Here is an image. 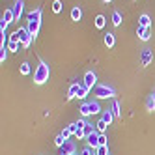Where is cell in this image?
Wrapping results in <instances>:
<instances>
[{
  "label": "cell",
  "mask_w": 155,
  "mask_h": 155,
  "mask_svg": "<svg viewBox=\"0 0 155 155\" xmlns=\"http://www.w3.org/2000/svg\"><path fill=\"white\" fill-rule=\"evenodd\" d=\"M49 75H51L49 65H47L45 62H39L38 69L34 71V82H36V84H43V82H47V81H49Z\"/></svg>",
  "instance_id": "6da1fadb"
},
{
  "label": "cell",
  "mask_w": 155,
  "mask_h": 155,
  "mask_svg": "<svg viewBox=\"0 0 155 155\" xmlns=\"http://www.w3.org/2000/svg\"><path fill=\"white\" fill-rule=\"evenodd\" d=\"M94 95L97 97V99H112L114 95H116V90L112 86H108V84H97L95 88H94Z\"/></svg>",
  "instance_id": "7a4b0ae2"
},
{
  "label": "cell",
  "mask_w": 155,
  "mask_h": 155,
  "mask_svg": "<svg viewBox=\"0 0 155 155\" xmlns=\"http://www.w3.org/2000/svg\"><path fill=\"white\" fill-rule=\"evenodd\" d=\"M79 110H81V114H82V116H92V114H99V112H101V105H99L97 101L82 103Z\"/></svg>",
  "instance_id": "3957f363"
},
{
  "label": "cell",
  "mask_w": 155,
  "mask_h": 155,
  "mask_svg": "<svg viewBox=\"0 0 155 155\" xmlns=\"http://www.w3.org/2000/svg\"><path fill=\"white\" fill-rule=\"evenodd\" d=\"M19 41H21V45H23V49H28L30 47V43L34 41V38H32V34L28 32V28H19Z\"/></svg>",
  "instance_id": "277c9868"
},
{
  "label": "cell",
  "mask_w": 155,
  "mask_h": 155,
  "mask_svg": "<svg viewBox=\"0 0 155 155\" xmlns=\"http://www.w3.org/2000/svg\"><path fill=\"white\" fill-rule=\"evenodd\" d=\"M82 84L88 88V90H92V88H95V84H97V77H95V73H94V71H88V73L84 75V81H82Z\"/></svg>",
  "instance_id": "5b68a950"
},
{
  "label": "cell",
  "mask_w": 155,
  "mask_h": 155,
  "mask_svg": "<svg viewBox=\"0 0 155 155\" xmlns=\"http://www.w3.org/2000/svg\"><path fill=\"white\" fill-rule=\"evenodd\" d=\"M73 153H77L75 142L73 140H65V144L60 148V155H73Z\"/></svg>",
  "instance_id": "8992f818"
},
{
  "label": "cell",
  "mask_w": 155,
  "mask_h": 155,
  "mask_svg": "<svg viewBox=\"0 0 155 155\" xmlns=\"http://www.w3.org/2000/svg\"><path fill=\"white\" fill-rule=\"evenodd\" d=\"M137 36H138L142 41H148V39L151 38V26H140V25H138V28H137Z\"/></svg>",
  "instance_id": "52a82bcc"
},
{
  "label": "cell",
  "mask_w": 155,
  "mask_h": 155,
  "mask_svg": "<svg viewBox=\"0 0 155 155\" xmlns=\"http://www.w3.org/2000/svg\"><path fill=\"white\" fill-rule=\"evenodd\" d=\"M13 15H15V21L21 19V15H23V9H25V0H15V4H13Z\"/></svg>",
  "instance_id": "ba28073f"
},
{
  "label": "cell",
  "mask_w": 155,
  "mask_h": 155,
  "mask_svg": "<svg viewBox=\"0 0 155 155\" xmlns=\"http://www.w3.org/2000/svg\"><path fill=\"white\" fill-rule=\"evenodd\" d=\"M151 60H153V51H151V49H144V51H142V56H140L142 65L146 68V65L151 64Z\"/></svg>",
  "instance_id": "9c48e42d"
},
{
  "label": "cell",
  "mask_w": 155,
  "mask_h": 155,
  "mask_svg": "<svg viewBox=\"0 0 155 155\" xmlns=\"http://www.w3.org/2000/svg\"><path fill=\"white\" fill-rule=\"evenodd\" d=\"M86 142H88V146H90V148H97L99 146V133L95 131V133H92V135H88L86 137Z\"/></svg>",
  "instance_id": "30bf717a"
},
{
  "label": "cell",
  "mask_w": 155,
  "mask_h": 155,
  "mask_svg": "<svg viewBox=\"0 0 155 155\" xmlns=\"http://www.w3.org/2000/svg\"><path fill=\"white\" fill-rule=\"evenodd\" d=\"M39 26H41V21H32V23H28V26H26L34 39H36V36H38V32H39Z\"/></svg>",
  "instance_id": "8fae6325"
},
{
  "label": "cell",
  "mask_w": 155,
  "mask_h": 155,
  "mask_svg": "<svg viewBox=\"0 0 155 155\" xmlns=\"http://www.w3.org/2000/svg\"><path fill=\"white\" fill-rule=\"evenodd\" d=\"M41 15H43L41 8H38V9H32V12L26 15V19H28V23H32V21H41Z\"/></svg>",
  "instance_id": "7c38bea8"
},
{
  "label": "cell",
  "mask_w": 155,
  "mask_h": 155,
  "mask_svg": "<svg viewBox=\"0 0 155 155\" xmlns=\"http://www.w3.org/2000/svg\"><path fill=\"white\" fill-rule=\"evenodd\" d=\"M81 86H82V84H79V82L71 84V86H69V90H68V99H75L77 94H79V90H81Z\"/></svg>",
  "instance_id": "4fadbf2b"
},
{
  "label": "cell",
  "mask_w": 155,
  "mask_h": 155,
  "mask_svg": "<svg viewBox=\"0 0 155 155\" xmlns=\"http://www.w3.org/2000/svg\"><path fill=\"white\" fill-rule=\"evenodd\" d=\"M110 112L114 114V118H121V110H120V103L116 101V99H114V101H112V105H110Z\"/></svg>",
  "instance_id": "5bb4252c"
},
{
  "label": "cell",
  "mask_w": 155,
  "mask_h": 155,
  "mask_svg": "<svg viewBox=\"0 0 155 155\" xmlns=\"http://www.w3.org/2000/svg\"><path fill=\"white\" fill-rule=\"evenodd\" d=\"M2 21H6L8 25H9V23H13V21H15V15H13V9H6V12H4V17H2Z\"/></svg>",
  "instance_id": "9a60e30c"
},
{
  "label": "cell",
  "mask_w": 155,
  "mask_h": 155,
  "mask_svg": "<svg viewBox=\"0 0 155 155\" xmlns=\"http://www.w3.org/2000/svg\"><path fill=\"white\" fill-rule=\"evenodd\" d=\"M138 25H140V26H151V19H150V15L142 13L140 19H138Z\"/></svg>",
  "instance_id": "2e32d148"
},
{
  "label": "cell",
  "mask_w": 155,
  "mask_h": 155,
  "mask_svg": "<svg viewBox=\"0 0 155 155\" xmlns=\"http://www.w3.org/2000/svg\"><path fill=\"white\" fill-rule=\"evenodd\" d=\"M107 127H108V124H107L105 120H99L97 124H95V129H97V133H101V135H103V133L107 131Z\"/></svg>",
  "instance_id": "e0dca14e"
},
{
  "label": "cell",
  "mask_w": 155,
  "mask_h": 155,
  "mask_svg": "<svg viewBox=\"0 0 155 155\" xmlns=\"http://www.w3.org/2000/svg\"><path fill=\"white\" fill-rule=\"evenodd\" d=\"M114 43H116V39H114V34H105V45L107 47H114Z\"/></svg>",
  "instance_id": "ac0fdd59"
},
{
  "label": "cell",
  "mask_w": 155,
  "mask_h": 155,
  "mask_svg": "<svg viewBox=\"0 0 155 155\" xmlns=\"http://www.w3.org/2000/svg\"><path fill=\"white\" fill-rule=\"evenodd\" d=\"M71 19H73V21H81V19H82L81 8H73V9H71Z\"/></svg>",
  "instance_id": "d6986e66"
},
{
  "label": "cell",
  "mask_w": 155,
  "mask_h": 155,
  "mask_svg": "<svg viewBox=\"0 0 155 155\" xmlns=\"http://www.w3.org/2000/svg\"><path fill=\"white\" fill-rule=\"evenodd\" d=\"M146 110H148V112H153V110H155V99L151 95L146 99Z\"/></svg>",
  "instance_id": "ffe728a7"
},
{
  "label": "cell",
  "mask_w": 155,
  "mask_h": 155,
  "mask_svg": "<svg viewBox=\"0 0 155 155\" xmlns=\"http://www.w3.org/2000/svg\"><path fill=\"white\" fill-rule=\"evenodd\" d=\"M19 71H21V75H30V71H32V69H30V64H28V62H23V64H21V69H19Z\"/></svg>",
  "instance_id": "44dd1931"
},
{
  "label": "cell",
  "mask_w": 155,
  "mask_h": 155,
  "mask_svg": "<svg viewBox=\"0 0 155 155\" xmlns=\"http://www.w3.org/2000/svg\"><path fill=\"white\" fill-rule=\"evenodd\" d=\"M105 25H107V19H105L103 15H97V17H95V26H97V28H103Z\"/></svg>",
  "instance_id": "7402d4cb"
},
{
  "label": "cell",
  "mask_w": 155,
  "mask_h": 155,
  "mask_svg": "<svg viewBox=\"0 0 155 155\" xmlns=\"http://www.w3.org/2000/svg\"><path fill=\"white\" fill-rule=\"evenodd\" d=\"M19 47H23V45H21L19 41H8V49H9V51L17 52V51H19Z\"/></svg>",
  "instance_id": "603a6c76"
},
{
  "label": "cell",
  "mask_w": 155,
  "mask_h": 155,
  "mask_svg": "<svg viewBox=\"0 0 155 155\" xmlns=\"http://www.w3.org/2000/svg\"><path fill=\"white\" fill-rule=\"evenodd\" d=\"M8 45H0V62L4 64V60H6V56H8Z\"/></svg>",
  "instance_id": "cb8c5ba5"
},
{
  "label": "cell",
  "mask_w": 155,
  "mask_h": 155,
  "mask_svg": "<svg viewBox=\"0 0 155 155\" xmlns=\"http://www.w3.org/2000/svg\"><path fill=\"white\" fill-rule=\"evenodd\" d=\"M112 25L114 26H120L121 25V15H120V12H114L112 13Z\"/></svg>",
  "instance_id": "d4e9b609"
},
{
  "label": "cell",
  "mask_w": 155,
  "mask_h": 155,
  "mask_svg": "<svg viewBox=\"0 0 155 155\" xmlns=\"http://www.w3.org/2000/svg\"><path fill=\"white\" fill-rule=\"evenodd\" d=\"M94 151L95 155H108V146H97Z\"/></svg>",
  "instance_id": "484cf974"
},
{
  "label": "cell",
  "mask_w": 155,
  "mask_h": 155,
  "mask_svg": "<svg viewBox=\"0 0 155 155\" xmlns=\"http://www.w3.org/2000/svg\"><path fill=\"white\" fill-rule=\"evenodd\" d=\"M101 120H105V121H107V124L110 125V121H112V120H114V114H112V112H110V110H105V112H103V118H101Z\"/></svg>",
  "instance_id": "4316f807"
},
{
  "label": "cell",
  "mask_w": 155,
  "mask_h": 155,
  "mask_svg": "<svg viewBox=\"0 0 155 155\" xmlns=\"http://www.w3.org/2000/svg\"><path fill=\"white\" fill-rule=\"evenodd\" d=\"M88 92H90V90H88V88L82 84V86H81V90H79V94H77V97H79V99H84V97L88 95Z\"/></svg>",
  "instance_id": "83f0119b"
},
{
  "label": "cell",
  "mask_w": 155,
  "mask_h": 155,
  "mask_svg": "<svg viewBox=\"0 0 155 155\" xmlns=\"http://www.w3.org/2000/svg\"><path fill=\"white\" fill-rule=\"evenodd\" d=\"M52 12L54 13H60L62 12V2H60V0H54V2H52Z\"/></svg>",
  "instance_id": "f1b7e54d"
},
{
  "label": "cell",
  "mask_w": 155,
  "mask_h": 155,
  "mask_svg": "<svg viewBox=\"0 0 155 155\" xmlns=\"http://www.w3.org/2000/svg\"><path fill=\"white\" fill-rule=\"evenodd\" d=\"M95 131H97V129H95L92 124H86V127H84V133H86V137H88V135H92V133H95Z\"/></svg>",
  "instance_id": "f546056e"
},
{
  "label": "cell",
  "mask_w": 155,
  "mask_h": 155,
  "mask_svg": "<svg viewBox=\"0 0 155 155\" xmlns=\"http://www.w3.org/2000/svg\"><path fill=\"white\" fill-rule=\"evenodd\" d=\"M60 135H62V137H64V138H65V140H69V137H71V135H73V131H71V129H69V127H65V129H64V131H62V133H60Z\"/></svg>",
  "instance_id": "4dcf8cb0"
},
{
  "label": "cell",
  "mask_w": 155,
  "mask_h": 155,
  "mask_svg": "<svg viewBox=\"0 0 155 155\" xmlns=\"http://www.w3.org/2000/svg\"><path fill=\"white\" fill-rule=\"evenodd\" d=\"M54 144H56V146H58V148H62V146H64V144H65V138H64L62 135H58L56 138H54Z\"/></svg>",
  "instance_id": "1f68e13d"
},
{
  "label": "cell",
  "mask_w": 155,
  "mask_h": 155,
  "mask_svg": "<svg viewBox=\"0 0 155 155\" xmlns=\"http://www.w3.org/2000/svg\"><path fill=\"white\" fill-rule=\"evenodd\" d=\"M75 137L79 138V140H81V138H86V133H84V127H82V129H79V131H77V133H75Z\"/></svg>",
  "instance_id": "d6a6232c"
},
{
  "label": "cell",
  "mask_w": 155,
  "mask_h": 155,
  "mask_svg": "<svg viewBox=\"0 0 155 155\" xmlns=\"http://www.w3.org/2000/svg\"><path fill=\"white\" fill-rule=\"evenodd\" d=\"M99 146H107V137H105V133H103V135L99 133Z\"/></svg>",
  "instance_id": "836d02e7"
},
{
  "label": "cell",
  "mask_w": 155,
  "mask_h": 155,
  "mask_svg": "<svg viewBox=\"0 0 155 155\" xmlns=\"http://www.w3.org/2000/svg\"><path fill=\"white\" fill-rule=\"evenodd\" d=\"M94 153H95V151H92V148H90V146L84 148V150L81 151V155H94Z\"/></svg>",
  "instance_id": "e575fe53"
},
{
  "label": "cell",
  "mask_w": 155,
  "mask_h": 155,
  "mask_svg": "<svg viewBox=\"0 0 155 155\" xmlns=\"http://www.w3.org/2000/svg\"><path fill=\"white\" fill-rule=\"evenodd\" d=\"M9 41H19V32H17V30L13 32L12 36H9ZM19 43H21V41H19Z\"/></svg>",
  "instance_id": "d590c367"
},
{
  "label": "cell",
  "mask_w": 155,
  "mask_h": 155,
  "mask_svg": "<svg viewBox=\"0 0 155 155\" xmlns=\"http://www.w3.org/2000/svg\"><path fill=\"white\" fill-rule=\"evenodd\" d=\"M6 28H8V23H6V21H0V30L6 32Z\"/></svg>",
  "instance_id": "8d00e7d4"
},
{
  "label": "cell",
  "mask_w": 155,
  "mask_h": 155,
  "mask_svg": "<svg viewBox=\"0 0 155 155\" xmlns=\"http://www.w3.org/2000/svg\"><path fill=\"white\" fill-rule=\"evenodd\" d=\"M151 97H153V99H155V88H153V92H151Z\"/></svg>",
  "instance_id": "74e56055"
},
{
  "label": "cell",
  "mask_w": 155,
  "mask_h": 155,
  "mask_svg": "<svg viewBox=\"0 0 155 155\" xmlns=\"http://www.w3.org/2000/svg\"><path fill=\"white\" fill-rule=\"evenodd\" d=\"M103 2H105V4H108V2H112V0H103Z\"/></svg>",
  "instance_id": "f35d334b"
},
{
  "label": "cell",
  "mask_w": 155,
  "mask_h": 155,
  "mask_svg": "<svg viewBox=\"0 0 155 155\" xmlns=\"http://www.w3.org/2000/svg\"><path fill=\"white\" fill-rule=\"evenodd\" d=\"M73 155H77V153H73Z\"/></svg>",
  "instance_id": "ab89813d"
},
{
  "label": "cell",
  "mask_w": 155,
  "mask_h": 155,
  "mask_svg": "<svg viewBox=\"0 0 155 155\" xmlns=\"http://www.w3.org/2000/svg\"><path fill=\"white\" fill-rule=\"evenodd\" d=\"M94 155H95V153H94Z\"/></svg>",
  "instance_id": "60d3db41"
}]
</instances>
